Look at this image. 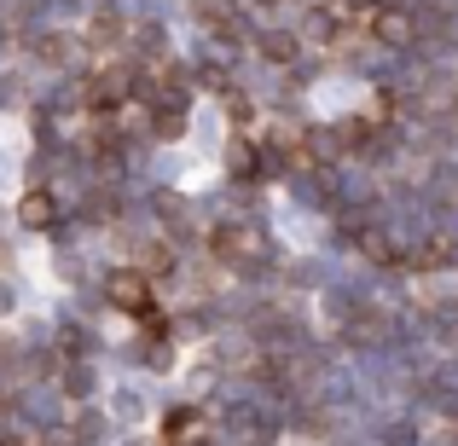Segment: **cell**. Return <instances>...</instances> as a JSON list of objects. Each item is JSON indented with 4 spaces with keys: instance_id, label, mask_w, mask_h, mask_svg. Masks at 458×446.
Segmentation results:
<instances>
[{
    "instance_id": "obj_1",
    "label": "cell",
    "mask_w": 458,
    "mask_h": 446,
    "mask_svg": "<svg viewBox=\"0 0 458 446\" xmlns=\"http://www.w3.org/2000/svg\"><path fill=\"white\" fill-rule=\"evenodd\" d=\"M209 249L221 261H244V267H261V261H267V238H261L256 226H238V221L215 226V232H209Z\"/></svg>"
},
{
    "instance_id": "obj_2",
    "label": "cell",
    "mask_w": 458,
    "mask_h": 446,
    "mask_svg": "<svg viewBox=\"0 0 458 446\" xmlns=\"http://www.w3.org/2000/svg\"><path fill=\"white\" fill-rule=\"evenodd\" d=\"M105 296H111L123 313H134V307H146L151 284H146V273H140V267H116L111 279H105Z\"/></svg>"
},
{
    "instance_id": "obj_3",
    "label": "cell",
    "mask_w": 458,
    "mask_h": 446,
    "mask_svg": "<svg viewBox=\"0 0 458 446\" xmlns=\"http://www.w3.org/2000/svg\"><path fill=\"white\" fill-rule=\"evenodd\" d=\"M58 221V203H53V191H23L18 198V226H30V232H47V226Z\"/></svg>"
},
{
    "instance_id": "obj_4",
    "label": "cell",
    "mask_w": 458,
    "mask_h": 446,
    "mask_svg": "<svg viewBox=\"0 0 458 446\" xmlns=\"http://www.w3.org/2000/svg\"><path fill=\"white\" fill-rule=\"evenodd\" d=\"M371 41L406 46V41H412V18H406V12H394V6H377V12H371Z\"/></svg>"
},
{
    "instance_id": "obj_5",
    "label": "cell",
    "mask_w": 458,
    "mask_h": 446,
    "mask_svg": "<svg viewBox=\"0 0 458 446\" xmlns=\"http://www.w3.org/2000/svg\"><path fill=\"white\" fill-rule=\"evenodd\" d=\"M128 81H134V70H105L99 81H88V105H116V99H128Z\"/></svg>"
},
{
    "instance_id": "obj_6",
    "label": "cell",
    "mask_w": 458,
    "mask_h": 446,
    "mask_svg": "<svg viewBox=\"0 0 458 446\" xmlns=\"http://www.w3.org/2000/svg\"><path fill=\"white\" fill-rule=\"evenodd\" d=\"M360 249H366V261H377V267H389V261H394V244H389V232H377V226H366Z\"/></svg>"
},
{
    "instance_id": "obj_7",
    "label": "cell",
    "mask_w": 458,
    "mask_h": 446,
    "mask_svg": "<svg viewBox=\"0 0 458 446\" xmlns=\"http://www.w3.org/2000/svg\"><path fill=\"white\" fill-rule=\"evenodd\" d=\"M261 58H267V64H291L296 58V35H267V41H261Z\"/></svg>"
},
{
    "instance_id": "obj_8",
    "label": "cell",
    "mask_w": 458,
    "mask_h": 446,
    "mask_svg": "<svg viewBox=\"0 0 458 446\" xmlns=\"http://www.w3.org/2000/svg\"><path fill=\"white\" fill-rule=\"evenodd\" d=\"M191 429H198V412H191V406H168L163 435H191Z\"/></svg>"
},
{
    "instance_id": "obj_9",
    "label": "cell",
    "mask_w": 458,
    "mask_h": 446,
    "mask_svg": "<svg viewBox=\"0 0 458 446\" xmlns=\"http://www.w3.org/2000/svg\"><path fill=\"white\" fill-rule=\"evenodd\" d=\"M233 174L238 180H256V151H250V146H233Z\"/></svg>"
},
{
    "instance_id": "obj_10",
    "label": "cell",
    "mask_w": 458,
    "mask_h": 446,
    "mask_svg": "<svg viewBox=\"0 0 458 446\" xmlns=\"http://www.w3.org/2000/svg\"><path fill=\"white\" fill-rule=\"evenodd\" d=\"M41 446H76V435H70V429H47Z\"/></svg>"
},
{
    "instance_id": "obj_11",
    "label": "cell",
    "mask_w": 458,
    "mask_h": 446,
    "mask_svg": "<svg viewBox=\"0 0 458 446\" xmlns=\"http://www.w3.org/2000/svg\"><path fill=\"white\" fill-rule=\"evenodd\" d=\"M0 446H30L23 435H6V429H0Z\"/></svg>"
}]
</instances>
